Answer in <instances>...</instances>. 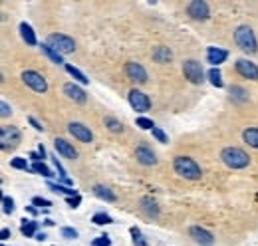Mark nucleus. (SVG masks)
Returning a JSON list of instances; mask_svg holds the SVG:
<instances>
[{
  "instance_id": "f257e3e1",
  "label": "nucleus",
  "mask_w": 258,
  "mask_h": 246,
  "mask_svg": "<svg viewBox=\"0 0 258 246\" xmlns=\"http://www.w3.org/2000/svg\"><path fill=\"white\" fill-rule=\"evenodd\" d=\"M221 159H223V163H225L227 167H231V169H245V167L251 163L249 153H245V151L239 149V147H227V149H223Z\"/></svg>"
},
{
  "instance_id": "f03ea898",
  "label": "nucleus",
  "mask_w": 258,
  "mask_h": 246,
  "mask_svg": "<svg viewBox=\"0 0 258 246\" xmlns=\"http://www.w3.org/2000/svg\"><path fill=\"white\" fill-rule=\"evenodd\" d=\"M175 171L185 177V179H191V181H197L201 179V167L191 159V157H177L175 163H173Z\"/></svg>"
},
{
  "instance_id": "7ed1b4c3",
  "label": "nucleus",
  "mask_w": 258,
  "mask_h": 246,
  "mask_svg": "<svg viewBox=\"0 0 258 246\" xmlns=\"http://www.w3.org/2000/svg\"><path fill=\"white\" fill-rule=\"evenodd\" d=\"M235 40L239 44L241 50L253 54L258 50V44H257V38H255V32L249 28V26H241L237 32H235Z\"/></svg>"
},
{
  "instance_id": "20e7f679",
  "label": "nucleus",
  "mask_w": 258,
  "mask_h": 246,
  "mask_svg": "<svg viewBox=\"0 0 258 246\" xmlns=\"http://www.w3.org/2000/svg\"><path fill=\"white\" fill-rule=\"evenodd\" d=\"M48 46H52L58 54H72L76 50V44L70 36H64V34H52L46 42Z\"/></svg>"
},
{
  "instance_id": "39448f33",
  "label": "nucleus",
  "mask_w": 258,
  "mask_h": 246,
  "mask_svg": "<svg viewBox=\"0 0 258 246\" xmlns=\"http://www.w3.org/2000/svg\"><path fill=\"white\" fill-rule=\"evenodd\" d=\"M22 80H24V83L26 85H30L34 91H38V93H44L46 89H48V82H46V78H42L38 72H34V70H26L24 74H22Z\"/></svg>"
},
{
  "instance_id": "423d86ee",
  "label": "nucleus",
  "mask_w": 258,
  "mask_h": 246,
  "mask_svg": "<svg viewBox=\"0 0 258 246\" xmlns=\"http://www.w3.org/2000/svg\"><path fill=\"white\" fill-rule=\"evenodd\" d=\"M183 72H185V78H189V82H193V83H201L205 78V72H203V68H201V64L199 62H195V60H187L185 64H183Z\"/></svg>"
},
{
  "instance_id": "0eeeda50",
  "label": "nucleus",
  "mask_w": 258,
  "mask_h": 246,
  "mask_svg": "<svg viewBox=\"0 0 258 246\" xmlns=\"http://www.w3.org/2000/svg\"><path fill=\"white\" fill-rule=\"evenodd\" d=\"M129 103H131V107L135 109V111H149V107H151V101H149V97L143 93V91H139V89H131L129 91Z\"/></svg>"
},
{
  "instance_id": "6e6552de",
  "label": "nucleus",
  "mask_w": 258,
  "mask_h": 246,
  "mask_svg": "<svg viewBox=\"0 0 258 246\" xmlns=\"http://www.w3.org/2000/svg\"><path fill=\"white\" fill-rule=\"evenodd\" d=\"M189 14L195 18V20H207L209 18V4L205 0H195L189 4Z\"/></svg>"
},
{
  "instance_id": "1a4fd4ad",
  "label": "nucleus",
  "mask_w": 258,
  "mask_h": 246,
  "mask_svg": "<svg viewBox=\"0 0 258 246\" xmlns=\"http://www.w3.org/2000/svg\"><path fill=\"white\" fill-rule=\"evenodd\" d=\"M68 131H70L78 141H82V143H90V141L94 139L92 131H90L86 125H82V123H70V125H68Z\"/></svg>"
},
{
  "instance_id": "9d476101",
  "label": "nucleus",
  "mask_w": 258,
  "mask_h": 246,
  "mask_svg": "<svg viewBox=\"0 0 258 246\" xmlns=\"http://www.w3.org/2000/svg\"><path fill=\"white\" fill-rule=\"evenodd\" d=\"M126 72H128L129 80H133V82H139V83L147 82V72H145V68H143L141 64H137V62H129L128 66H126Z\"/></svg>"
},
{
  "instance_id": "9b49d317",
  "label": "nucleus",
  "mask_w": 258,
  "mask_h": 246,
  "mask_svg": "<svg viewBox=\"0 0 258 246\" xmlns=\"http://www.w3.org/2000/svg\"><path fill=\"white\" fill-rule=\"evenodd\" d=\"M237 72L245 78H251V80H258V66H255L253 62L249 60H239L237 62Z\"/></svg>"
},
{
  "instance_id": "f8f14e48",
  "label": "nucleus",
  "mask_w": 258,
  "mask_h": 246,
  "mask_svg": "<svg viewBox=\"0 0 258 246\" xmlns=\"http://www.w3.org/2000/svg\"><path fill=\"white\" fill-rule=\"evenodd\" d=\"M189 235L199 243V245L203 246H211L215 243V239H213V235L209 233V231H205V229H201V227H191V231H189Z\"/></svg>"
},
{
  "instance_id": "ddd939ff",
  "label": "nucleus",
  "mask_w": 258,
  "mask_h": 246,
  "mask_svg": "<svg viewBox=\"0 0 258 246\" xmlns=\"http://www.w3.org/2000/svg\"><path fill=\"white\" fill-rule=\"evenodd\" d=\"M54 145H56V151H58L62 157H68V159H76V157H78V151H76L66 139H60V137H58V139L54 141Z\"/></svg>"
},
{
  "instance_id": "4468645a",
  "label": "nucleus",
  "mask_w": 258,
  "mask_h": 246,
  "mask_svg": "<svg viewBox=\"0 0 258 246\" xmlns=\"http://www.w3.org/2000/svg\"><path fill=\"white\" fill-rule=\"evenodd\" d=\"M64 91L68 93V97L70 99H74L76 103H86V99H88V95H86V91L84 89H80L78 85H74V83H66L64 85Z\"/></svg>"
},
{
  "instance_id": "2eb2a0df",
  "label": "nucleus",
  "mask_w": 258,
  "mask_h": 246,
  "mask_svg": "<svg viewBox=\"0 0 258 246\" xmlns=\"http://www.w3.org/2000/svg\"><path fill=\"white\" fill-rule=\"evenodd\" d=\"M135 157H137L139 163H143V165H147V167L157 163V157H155L153 151L147 149V147H137V149H135Z\"/></svg>"
},
{
  "instance_id": "dca6fc26",
  "label": "nucleus",
  "mask_w": 258,
  "mask_h": 246,
  "mask_svg": "<svg viewBox=\"0 0 258 246\" xmlns=\"http://www.w3.org/2000/svg\"><path fill=\"white\" fill-rule=\"evenodd\" d=\"M207 58H209V62L213 66H219V64H223L229 58V52L227 50H221V48H209L207 50Z\"/></svg>"
},
{
  "instance_id": "f3484780",
  "label": "nucleus",
  "mask_w": 258,
  "mask_h": 246,
  "mask_svg": "<svg viewBox=\"0 0 258 246\" xmlns=\"http://www.w3.org/2000/svg\"><path fill=\"white\" fill-rule=\"evenodd\" d=\"M0 145H2V149H6L8 147V141H12V145H16L18 141H20V133H18V129H14V127H10V129H2V133H0Z\"/></svg>"
},
{
  "instance_id": "a211bd4d",
  "label": "nucleus",
  "mask_w": 258,
  "mask_h": 246,
  "mask_svg": "<svg viewBox=\"0 0 258 246\" xmlns=\"http://www.w3.org/2000/svg\"><path fill=\"white\" fill-rule=\"evenodd\" d=\"M20 34H22V38H24V42L28 44V46H36V34H34V30L24 22V24H20Z\"/></svg>"
},
{
  "instance_id": "6ab92c4d",
  "label": "nucleus",
  "mask_w": 258,
  "mask_h": 246,
  "mask_svg": "<svg viewBox=\"0 0 258 246\" xmlns=\"http://www.w3.org/2000/svg\"><path fill=\"white\" fill-rule=\"evenodd\" d=\"M171 56H173V54H171V50H169V48H165V46H159V48L153 52V58H155L159 64L169 62V60H171Z\"/></svg>"
},
{
  "instance_id": "aec40b11",
  "label": "nucleus",
  "mask_w": 258,
  "mask_h": 246,
  "mask_svg": "<svg viewBox=\"0 0 258 246\" xmlns=\"http://www.w3.org/2000/svg\"><path fill=\"white\" fill-rule=\"evenodd\" d=\"M94 193H96L100 199H104V201H110V203L116 201V195H114L108 187H104V185H96V187H94Z\"/></svg>"
},
{
  "instance_id": "412c9836",
  "label": "nucleus",
  "mask_w": 258,
  "mask_h": 246,
  "mask_svg": "<svg viewBox=\"0 0 258 246\" xmlns=\"http://www.w3.org/2000/svg\"><path fill=\"white\" fill-rule=\"evenodd\" d=\"M141 209H143V213H147L149 217H157V215H159V207H157L155 201H151V199H143V201H141Z\"/></svg>"
},
{
  "instance_id": "4be33fe9",
  "label": "nucleus",
  "mask_w": 258,
  "mask_h": 246,
  "mask_svg": "<svg viewBox=\"0 0 258 246\" xmlns=\"http://www.w3.org/2000/svg\"><path fill=\"white\" fill-rule=\"evenodd\" d=\"M243 137H245V143H249L251 147H255L258 149V129H247L245 133H243Z\"/></svg>"
},
{
  "instance_id": "5701e85b",
  "label": "nucleus",
  "mask_w": 258,
  "mask_h": 246,
  "mask_svg": "<svg viewBox=\"0 0 258 246\" xmlns=\"http://www.w3.org/2000/svg\"><path fill=\"white\" fill-rule=\"evenodd\" d=\"M42 52H44V54H46V56H48V58H50L54 64H62V54H58V52H56L52 46H48V44H42Z\"/></svg>"
},
{
  "instance_id": "b1692460",
  "label": "nucleus",
  "mask_w": 258,
  "mask_h": 246,
  "mask_svg": "<svg viewBox=\"0 0 258 246\" xmlns=\"http://www.w3.org/2000/svg\"><path fill=\"white\" fill-rule=\"evenodd\" d=\"M66 70H68V74H72V76H74V80H78L80 83H90V80H88V78H86L78 68H74L72 64H66Z\"/></svg>"
},
{
  "instance_id": "393cba45",
  "label": "nucleus",
  "mask_w": 258,
  "mask_h": 246,
  "mask_svg": "<svg viewBox=\"0 0 258 246\" xmlns=\"http://www.w3.org/2000/svg\"><path fill=\"white\" fill-rule=\"evenodd\" d=\"M209 80H211V83L215 85V87H223V78H221V72L219 70H211L209 72Z\"/></svg>"
},
{
  "instance_id": "a878e982",
  "label": "nucleus",
  "mask_w": 258,
  "mask_h": 246,
  "mask_svg": "<svg viewBox=\"0 0 258 246\" xmlns=\"http://www.w3.org/2000/svg\"><path fill=\"white\" fill-rule=\"evenodd\" d=\"M32 171H36V173H40V175H44V177H52V175H54V173H52L44 163H40V161L32 165Z\"/></svg>"
},
{
  "instance_id": "bb28decb",
  "label": "nucleus",
  "mask_w": 258,
  "mask_h": 246,
  "mask_svg": "<svg viewBox=\"0 0 258 246\" xmlns=\"http://www.w3.org/2000/svg\"><path fill=\"white\" fill-rule=\"evenodd\" d=\"M106 125L112 129V131H116V133H120V131H124V125L118 121V119H114V117H106Z\"/></svg>"
},
{
  "instance_id": "cd10ccee",
  "label": "nucleus",
  "mask_w": 258,
  "mask_h": 246,
  "mask_svg": "<svg viewBox=\"0 0 258 246\" xmlns=\"http://www.w3.org/2000/svg\"><path fill=\"white\" fill-rule=\"evenodd\" d=\"M36 229H38L36 223H26V225H22V235L24 237H34L36 235Z\"/></svg>"
},
{
  "instance_id": "c85d7f7f",
  "label": "nucleus",
  "mask_w": 258,
  "mask_h": 246,
  "mask_svg": "<svg viewBox=\"0 0 258 246\" xmlns=\"http://www.w3.org/2000/svg\"><path fill=\"white\" fill-rule=\"evenodd\" d=\"M94 223L96 225H110V223H114L108 215H102V213H98V215H94Z\"/></svg>"
},
{
  "instance_id": "c756f323",
  "label": "nucleus",
  "mask_w": 258,
  "mask_h": 246,
  "mask_svg": "<svg viewBox=\"0 0 258 246\" xmlns=\"http://www.w3.org/2000/svg\"><path fill=\"white\" fill-rule=\"evenodd\" d=\"M137 125H139L141 129H151V131L155 129L153 121H151V119H145V117H139V119H137Z\"/></svg>"
},
{
  "instance_id": "7c9ffc66",
  "label": "nucleus",
  "mask_w": 258,
  "mask_h": 246,
  "mask_svg": "<svg viewBox=\"0 0 258 246\" xmlns=\"http://www.w3.org/2000/svg\"><path fill=\"white\" fill-rule=\"evenodd\" d=\"M14 169H24V171H28V163H26V159H20V157H16V159H12V163H10Z\"/></svg>"
},
{
  "instance_id": "2f4dec72",
  "label": "nucleus",
  "mask_w": 258,
  "mask_h": 246,
  "mask_svg": "<svg viewBox=\"0 0 258 246\" xmlns=\"http://www.w3.org/2000/svg\"><path fill=\"white\" fill-rule=\"evenodd\" d=\"M233 97H237L239 101H245V99H247V95H245V89L235 85V87H233Z\"/></svg>"
},
{
  "instance_id": "473e14b6",
  "label": "nucleus",
  "mask_w": 258,
  "mask_h": 246,
  "mask_svg": "<svg viewBox=\"0 0 258 246\" xmlns=\"http://www.w3.org/2000/svg\"><path fill=\"white\" fill-rule=\"evenodd\" d=\"M153 137H155L157 141H161V143H167V141H169V139H167V135H165L159 127H155V129H153Z\"/></svg>"
},
{
  "instance_id": "72a5a7b5",
  "label": "nucleus",
  "mask_w": 258,
  "mask_h": 246,
  "mask_svg": "<svg viewBox=\"0 0 258 246\" xmlns=\"http://www.w3.org/2000/svg\"><path fill=\"white\" fill-rule=\"evenodd\" d=\"M2 203H4V213H8V215H10V213L14 211V201H12L10 197H4V199H2Z\"/></svg>"
},
{
  "instance_id": "f704fd0d",
  "label": "nucleus",
  "mask_w": 258,
  "mask_h": 246,
  "mask_svg": "<svg viewBox=\"0 0 258 246\" xmlns=\"http://www.w3.org/2000/svg\"><path fill=\"white\" fill-rule=\"evenodd\" d=\"M133 245L135 246H147V243H145V239L137 233V231H133Z\"/></svg>"
},
{
  "instance_id": "c9c22d12",
  "label": "nucleus",
  "mask_w": 258,
  "mask_h": 246,
  "mask_svg": "<svg viewBox=\"0 0 258 246\" xmlns=\"http://www.w3.org/2000/svg\"><path fill=\"white\" fill-rule=\"evenodd\" d=\"M92 246H112V241L108 239V237H102V239H96Z\"/></svg>"
},
{
  "instance_id": "e433bc0d",
  "label": "nucleus",
  "mask_w": 258,
  "mask_h": 246,
  "mask_svg": "<svg viewBox=\"0 0 258 246\" xmlns=\"http://www.w3.org/2000/svg\"><path fill=\"white\" fill-rule=\"evenodd\" d=\"M62 237H66V239H76V237H78V233H76L74 229L66 227V229H62Z\"/></svg>"
},
{
  "instance_id": "4c0bfd02",
  "label": "nucleus",
  "mask_w": 258,
  "mask_h": 246,
  "mask_svg": "<svg viewBox=\"0 0 258 246\" xmlns=\"http://www.w3.org/2000/svg\"><path fill=\"white\" fill-rule=\"evenodd\" d=\"M32 203H34V205H38V207H46V209L50 207V201H46V199H42V197H34V199H32Z\"/></svg>"
},
{
  "instance_id": "58836bf2",
  "label": "nucleus",
  "mask_w": 258,
  "mask_h": 246,
  "mask_svg": "<svg viewBox=\"0 0 258 246\" xmlns=\"http://www.w3.org/2000/svg\"><path fill=\"white\" fill-rule=\"evenodd\" d=\"M80 203H82V197H80V195H76V197H70V199H68V205H70L72 209L80 207Z\"/></svg>"
},
{
  "instance_id": "ea45409f",
  "label": "nucleus",
  "mask_w": 258,
  "mask_h": 246,
  "mask_svg": "<svg viewBox=\"0 0 258 246\" xmlns=\"http://www.w3.org/2000/svg\"><path fill=\"white\" fill-rule=\"evenodd\" d=\"M0 109H2V111H0V113H2V117H6V115L10 113V107H8V103H6V101H2V103H0Z\"/></svg>"
},
{
  "instance_id": "a19ab883",
  "label": "nucleus",
  "mask_w": 258,
  "mask_h": 246,
  "mask_svg": "<svg viewBox=\"0 0 258 246\" xmlns=\"http://www.w3.org/2000/svg\"><path fill=\"white\" fill-rule=\"evenodd\" d=\"M8 237H10V231H8V229H2V233H0V239H2V241H6Z\"/></svg>"
},
{
  "instance_id": "79ce46f5",
  "label": "nucleus",
  "mask_w": 258,
  "mask_h": 246,
  "mask_svg": "<svg viewBox=\"0 0 258 246\" xmlns=\"http://www.w3.org/2000/svg\"><path fill=\"white\" fill-rule=\"evenodd\" d=\"M30 123L34 125V129H38V131H42V125H38V121H36L34 117H30Z\"/></svg>"
},
{
  "instance_id": "37998d69",
  "label": "nucleus",
  "mask_w": 258,
  "mask_h": 246,
  "mask_svg": "<svg viewBox=\"0 0 258 246\" xmlns=\"http://www.w3.org/2000/svg\"><path fill=\"white\" fill-rule=\"evenodd\" d=\"M36 239H38V241H44V239H46V235H44V233H38V235H36Z\"/></svg>"
}]
</instances>
